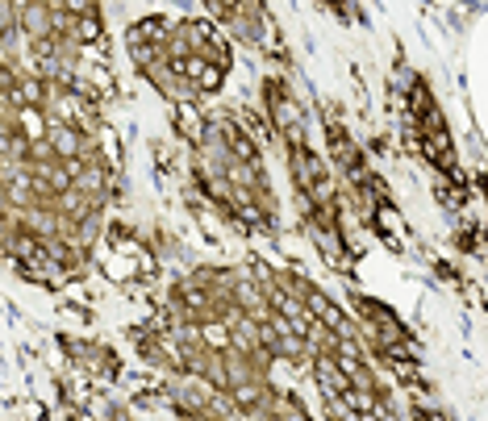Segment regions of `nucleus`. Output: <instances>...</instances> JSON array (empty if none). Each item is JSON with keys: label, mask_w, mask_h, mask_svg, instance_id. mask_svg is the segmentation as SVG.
Instances as JSON below:
<instances>
[{"label": "nucleus", "mask_w": 488, "mask_h": 421, "mask_svg": "<svg viewBox=\"0 0 488 421\" xmlns=\"http://www.w3.org/2000/svg\"><path fill=\"white\" fill-rule=\"evenodd\" d=\"M21 17H38V9H21ZM34 34H46V21H29Z\"/></svg>", "instance_id": "nucleus-1"}]
</instances>
